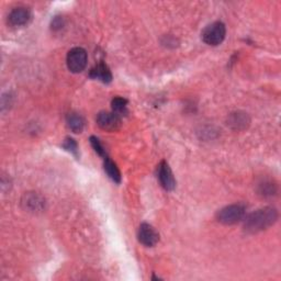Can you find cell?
<instances>
[{
  "label": "cell",
  "instance_id": "cell-1",
  "mask_svg": "<svg viewBox=\"0 0 281 281\" xmlns=\"http://www.w3.org/2000/svg\"><path fill=\"white\" fill-rule=\"evenodd\" d=\"M278 212L275 208L267 207L250 213L244 223V229L248 233H258L267 230L277 221Z\"/></svg>",
  "mask_w": 281,
  "mask_h": 281
},
{
  "label": "cell",
  "instance_id": "cell-2",
  "mask_svg": "<svg viewBox=\"0 0 281 281\" xmlns=\"http://www.w3.org/2000/svg\"><path fill=\"white\" fill-rule=\"evenodd\" d=\"M246 208L244 204H231L220 210L217 219L220 223L225 225H232L240 222L245 217Z\"/></svg>",
  "mask_w": 281,
  "mask_h": 281
},
{
  "label": "cell",
  "instance_id": "cell-3",
  "mask_svg": "<svg viewBox=\"0 0 281 281\" xmlns=\"http://www.w3.org/2000/svg\"><path fill=\"white\" fill-rule=\"evenodd\" d=\"M226 35V28L222 22H213V24L208 26L202 32V40L212 47L221 44Z\"/></svg>",
  "mask_w": 281,
  "mask_h": 281
},
{
  "label": "cell",
  "instance_id": "cell-4",
  "mask_svg": "<svg viewBox=\"0 0 281 281\" xmlns=\"http://www.w3.org/2000/svg\"><path fill=\"white\" fill-rule=\"evenodd\" d=\"M66 63L72 73H81L87 66V52L82 48H74L68 52Z\"/></svg>",
  "mask_w": 281,
  "mask_h": 281
},
{
  "label": "cell",
  "instance_id": "cell-5",
  "mask_svg": "<svg viewBox=\"0 0 281 281\" xmlns=\"http://www.w3.org/2000/svg\"><path fill=\"white\" fill-rule=\"evenodd\" d=\"M157 177L159 180V184L167 191H171L176 187V180L172 175L169 165L165 161H163L158 165L157 168Z\"/></svg>",
  "mask_w": 281,
  "mask_h": 281
},
{
  "label": "cell",
  "instance_id": "cell-6",
  "mask_svg": "<svg viewBox=\"0 0 281 281\" xmlns=\"http://www.w3.org/2000/svg\"><path fill=\"white\" fill-rule=\"evenodd\" d=\"M97 124L102 130L113 132L121 126V119L115 112H100L97 116Z\"/></svg>",
  "mask_w": 281,
  "mask_h": 281
},
{
  "label": "cell",
  "instance_id": "cell-7",
  "mask_svg": "<svg viewBox=\"0 0 281 281\" xmlns=\"http://www.w3.org/2000/svg\"><path fill=\"white\" fill-rule=\"evenodd\" d=\"M139 241L140 243L144 246L152 247L157 244V242L159 240V235L155 231V229L152 225L147 223H143L141 224L140 229H139Z\"/></svg>",
  "mask_w": 281,
  "mask_h": 281
},
{
  "label": "cell",
  "instance_id": "cell-8",
  "mask_svg": "<svg viewBox=\"0 0 281 281\" xmlns=\"http://www.w3.org/2000/svg\"><path fill=\"white\" fill-rule=\"evenodd\" d=\"M31 19V12L26 7H18L14 8L8 17L9 24L12 27H22L26 26Z\"/></svg>",
  "mask_w": 281,
  "mask_h": 281
},
{
  "label": "cell",
  "instance_id": "cell-9",
  "mask_svg": "<svg viewBox=\"0 0 281 281\" xmlns=\"http://www.w3.org/2000/svg\"><path fill=\"white\" fill-rule=\"evenodd\" d=\"M249 124V118L247 116V113L244 112H234L231 113L229 119H227V125H230L233 130H244Z\"/></svg>",
  "mask_w": 281,
  "mask_h": 281
},
{
  "label": "cell",
  "instance_id": "cell-10",
  "mask_svg": "<svg viewBox=\"0 0 281 281\" xmlns=\"http://www.w3.org/2000/svg\"><path fill=\"white\" fill-rule=\"evenodd\" d=\"M90 77L100 80L104 83H109L112 80V74L107 64L99 63L90 71Z\"/></svg>",
  "mask_w": 281,
  "mask_h": 281
},
{
  "label": "cell",
  "instance_id": "cell-11",
  "mask_svg": "<svg viewBox=\"0 0 281 281\" xmlns=\"http://www.w3.org/2000/svg\"><path fill=\"white\" fill-rule=\"evenodd\" d=\"M22 203L26 206V209L30 211H42L44 209V199L40 194L34 193V192H30L25 196L24 200H22Z\"/></svg>",
  "mask_w": 281,
  "mask_h": 281
},
{
  "label": "cell",
  "instance_id": "cell-12",
  "mask_svg": "<svg viewBox=\"0 0 281 281\" xmlns=\"http://www.w3.org/2000/svg\"><path fill=\"white\" fill-rule=\"evenodd\" d=\"M66 122L68 127L75 133H80L83 130V126H85V120L78 113H68L66 118Z\"/></svg>",
  "mask_w": 281,
  "mask_h": 281
},
{
  "label": "cell",
  "instance_id": "cell-13",
  "mask_svg": "<svg viewBox=\"0 0 281 281\" xmlns=\"http://www.w3.org/2000/svg\"><path fill=\"white\" fill-rule=\"evenodd\" d=\"M104 171L107 172L108 177L113 181L116 182V184H120L121 182V174H120V170L117 167V165L113 163L111 159L107 156L104 158Z\"/></svg>",
  "mask_w": 281,
  "mask_h": 281
},
{
  "label": "cell",
  "instance_id": "cell-14",
  "mask_svg": "<svg viewBox=\"0 0 281 281\" xmlns=\"http://www.w3.org/2000/svg\"><path fill=\"white\" fill-rule=\"evenodd\" d=\"M113 112L120 116H124L127 113V100L122 97H116L111 102Z\"/></svg>",
  "mask_w": 281,
  "mask_h": 281
},
{
  "label": "cell",
  "instance_id": "cell-15",
  "mask_svg": "<svg viewBox=\"0 0 281 281\" xmlns=\"http://www.w3.org/2000/svg\"><path fill=\"white\" fill-rule=\"evenodd\" d=\"M90 144L91 146H93V148L95 149L96 153L99 155V156H102V157H107V152H105L102 143L100 142V140L96 138V136H91L90 138Z\"/></svg>",
  "mask_w": 281,
  "mask_h": 281
},
{
  "label": "cell",
  "instance_id": "cell-16",
  "mask_svg": "<svg viewBox=\"0 0 281 281\" xmlns=\"http://www.w3.org/2000/svg\"><path fill=\"white\" fill-rule=\"evenodd\" d=\"M260 192H261V194H263L264 197L272 196L273 193L276 192V186L273 185V184H271V182L264 181V184L261 185Z\"/></svg>",
  "mask_w": 281,
  "mask_h": 281
},
{
  "label": "cell",
  "instance_id": "cell-17",
  "mask_svg": "<svg viewBox=\"0 0 281 281\" xmlns=\"http://www.w3.org/2000/svg\"><path fill=\"white\" fill-rule=\"evenodd\" d=\"M63 147L71 152V153L75 156H77V153H78V147H77V143L75 142V140L71 139V138H67L65 141H64V144H63Z\"/></svg>",
  "mask_w": 281,
  "mask_h": 281
},
{
  "label": "cell",
  "instance_id": "cell-18",
  "mask_svg": "<svg viewBox=\"0 0 281 281\" xmlns=\"http://www.w3.org/2000/svg\"><path fill=\"white\" fill-rule=\"evenodd\" d=\"M63 18L62 17H55L52 21V29L58 30L63 27Z\"/></svg>",
  "mask_w": 281,
  "mask_h": 281
}]
</instances>
